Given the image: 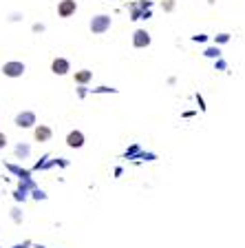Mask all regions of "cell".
Returning <instances> with one entry per match:
<instances>
[{"mask_svg":"<svg viewBox=\"0 0 245 248\" xmlns=\"http://www.w3.org/2000/svg\"><path fill=\"white\" fill-rule=\"evenodd\" d=\"M2 71L9 78H18L25 73V64H22V62H7L5 67H2Z\"/></svg>","mask_w":245,"mask_h":248,"instance_id":"6da1fadb","label":"cell"},{"mask_svg":"<svg viewBox=\"0 0 245 248\" xmlns=\"http://www.w3.org/2000/svg\"><path fill=\"white\" fill-rule=\"evenodd\" d=\"M15 124H18V126H22V129H29V126H33V124H36V115L29 113V111H27V113H20L18 118H15Z\"/></svg>","mask_w":245,"mask_h":248,"instance_id":"7a4b0ae2","label":"cell"},{"mask_svg":"<svg viewBox=\"0 0 245 248\" xmlns=\"http://www.w3.org/2000/svg\"><path fill=\"white\" fill-rule=\"evenodd\" d=\"M108 25H111V18H106V16H97L95 20L91 22V29L95 31V33H100V31H104Z\"/></svg>","mask_w":245,"mask_h":248,"instance_id":"3957f363","label":"cell"},{"mask_svg":"<svg viewBox=\"0 0 245 248\" xmlns=\"http://www.w3.org/2000/svg\"><path fill=\"white\" fill-rule=\"evenodd\" d=\"M58 11H60L62 18H67V16H71L73 11H75V0H64V2L60 5V9H58Z\"/></svg>","mask_w":245,"mask_h":248,"instance_id":"277c9868","label":"cell"},{"mask_svg":"<svg viewBox=\"0 0 245 248\" xmlns=\"http://www.w3.org/2000/svg\"><path fill=\"white\" fill-rule=\"evenodd\" d=\"M67 71H69V62L67 60H62V58L53 60V73H58V76H64Z\"/></svg>","mask_w":245,"mask_h":248,"instance_id":"5b68a950","label":"cell"},{"mask_svg":"<svg viewBox=\"0 0 245 248\" xmlns=\"http://www.w3.org/2000/svg\"><path fill=\"white\" fill-rule=\"evenodd\" d=\"M67 142H69V146H73V149H77V146H82V144H84V135H82L80 131H75V133H71V135H69V140H67Z\"/></svg>","mask_w":245,"mask_h":248,"instance_id":"8992f818","label":"cell"},{"mask_svg":"<svg viewBox=\"0 0 245 248\" xmlns=\"http://www.w3.org/2000/svg\"><path fill=\"white\" fill-rule=\"evenodd\" d=\"M135 45L137 46H144V45H148L150 42V38H148V33H146V31H137V33H135Z\"/></svg>","mask_w":245,"mask_h":248,"instance_id":"52a82bcc","label":"cell"},{"mask_svg":"<svg viewBox=\"0 0 245 248\" xmlns=\"http://www.w3.org/2000/svg\"><path fill=\"white\" fill-rule=\"evenodd\" d=\"M36 138L40 140V142H44V140L51 138V131L46 129V126H38V129H36Z\"/></svg>","mask_w":245,"mask_h":248,"instance_id":"ba28073f","label":"cell"},{"mask_svg":"<svg viewBox=\"0 0 245 248\" xmlns=\"http://www.w3.org/2000/svg\"><path fill=\"white\" fill-rule=\"evenodd\" d=\"M88 78H91V73H88V71H82V73H77V76H75V80H77V82H86Z\"/></svg>","mask_w":245,"mask_h":248,"instance_id":"9c48e42d","label":"cell"},{"mask_svg":"<svg viewBox=\"0 0 245 248\" xmlns=\"http://www.w3.org/2000/svg\"><path fill=\"white\" fill-rule=\"evenodd\" d=\"M15 153H18V155H27V153H29V146H18V149H15Z\"/></svg>","mask_w":245,"mask_h":248,"instance_id":"30bf717a","label":"cell"},{"mask_svg":"<svg viewBox=\"0 0 245 248\" xmlns=\"http://www.w3.org/2000/svg\"><path fill=\"white\" fill-rule=\"evenodd\" d=\"M5 144H7V135L0 133V149H5Z\"/></svg>","mask_w":245,"mask_h":248,"instance_id":"8fae6325","label":"cell"}]
</instances>
